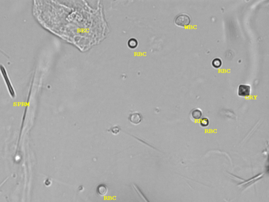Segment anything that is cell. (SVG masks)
I'll return each mask as SVG.
<instances>
[{
	"label": "cell",
	"instance_id": "7a4b0ae2",
	"mask_svg": "<svg viewBox=\"0 0 269 202\" xmlns=\"http://www.w3.org/2000/svg\"><path fill=\"white\" fill-rule=\"evenodd\" d=\"M250 85L241 84L238 88V95L241 97H248L250 95Z\"/></svg>",
	"mask_w": 269,
	"mask_h": 202
},
{
	"label": "cell",
	"instance_id": "277c9868",
	"mask_svg": "<svg viewBox=\"0 0 269 202\" xmlns=\"http://www.w3.org/2000/svg\"><path fill=\"white\" fill-rule=\"evenodd\" d=\"M203 115V112L200 109H195L191 113V117L193 120H198L200 119Z\"/></svg>",
	"mask_w": 269,
	"mask_h": 202
},
{
	"label": "cell",
	"instance_id": "3957f363",
	"mask_svg": "<svg viewBox=\"0 0 269 202\" xmlns=\"http://www.w3.org/2000/svg\"><path fill=\"white\" fill-rule=\"evenodd\" d=\"M130 121L133 124H138L142 121V116L140 114L134 113L131 114L129 116Z\"/></svg>",
	"mask_w": 269,
	"mask_h": 202
},
{
	"label": "cell",
	"instance_id": "ba28073f",
	"mask_svg": "<svg viewBox=\"0 0 269 202\" xmlns=\"http://www.w3.org/2000/svg\"><path fill=\"white\" fill-rule=\"evenodd\" d=\"M129 46L130 47H135L137 45V41L135 39H131L129 41Z\"/></svg>",
	"mask_w": 269,
	"mask_h": 202
},
{
	"label": "cell",
	"instance_id": "52a82bcc",
	"mask_svg": "<svg viewBox=\"0 0 269 202\" xmlns=\"http://www.w3.org/2000/svg\"><path fill=\"white\" fill-rule=\"evenodd\" d=\"M209 124V121L207 118H203L200 121V124L203 127H207L208 126Z\"/></svg>",
	"mask_w": 269,
	"mask_h": 202
},
{
	"label": "cell",
	"instance_id": "9c48e42d",
	"mask_svg": "<svg viewBox=\"0 0 269 202\" xmlns=\"http://www.w3.org/2000/svg\"><path fill=\"white\" fill-rule=\"evenodd\" d=\"M111 131H112L113 133H114L115 134H116L118 133L119 132V129L117 127H114L111 129Z\"/></svg>",
	"mask_w": 269,
	"mask_h": 202
},
{
	"label": "cell",
	"instance_id": "8992f818",
	"mask_svg": "<svg viewBox=\"0 0 269 202\" xmlns=\"http://www.w3.org/2000/svg\"><path fill=\"white\" fill-rule=\"evenodd\" d=\"M212 66L215 68H219L222 65V61L219 58H215L212 60Z\"/></svg>",
	"mask_w": 269,
	"mask_h": 202
},
{
	"label": "cell",
	"instance_id": "5b68a950",
	"mask_svg": "<svg viewBox=\"0 0 269 202\" xmlns=\"http://www.w3.org/2000/svg\"><path fill=\"white\" fill-rule=\"evenodd\" d=\"M97 192L98 194L101 195H104L107 192V189L105 185H100L97 189Z\"/></svg>",
	"mask_w": 269,
	"mask_h": 202
},
{
	"label": "cell",
	"instance_id": "6da1fadb",
	"mask_svg": "<svg viewBox=\"0 0 269 202\" xmlns=\"http://www.w3.org/2000/svg\"><path fill=\"white\" fill-rule=\"evenodd\" d=\"M174 23L179 26L186 27L190 25L191 19L190 16L186 14H180L176 16Z\"/></svg>",
	"mask_w": 269,
	"mask_h": 202
}]
</instances>
